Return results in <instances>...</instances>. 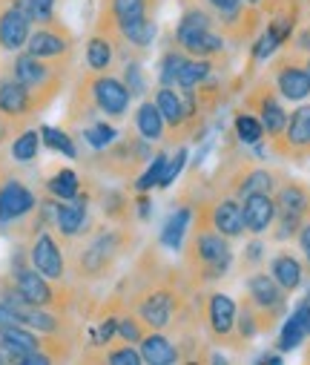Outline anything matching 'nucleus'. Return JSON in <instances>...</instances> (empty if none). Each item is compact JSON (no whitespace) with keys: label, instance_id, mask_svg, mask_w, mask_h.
Returning <instances> with one entry per match:
<instances>
[{"label":"nucleus","instance_id":"f3484780","mask_svg":"<svg viewBox=\"0 0 310 365\" xmlns=\"http://www.w3.org/2000/svg\"><path fill=\"white\" fill-rule=\"evenodd\" d=\"M207 317H210L213 334L224 342L236 334V302L227 294H213L210 305H207Z\"/></svg>","mask_w":310,"mask_h":365},{"label":"nucleus","instance_id":"c85d7f7f","mask_svg":"<svg viewBox=\"0 0 310 365\" xmlns=\"http://www.w3.org/2000/svg\"><path fill=\"white\" fill-rule=\"evenodd\" d=\"M46 190H49V196L58 199V202H72V199L81 196V178H78L75 170H61V173H55V175L46 181Z\"/></svg>","mask_w":310,"mask_h":365},{"label":"nucleus","instance_id":"b1692460","mask_svg":"<svg viewBox=\"0 0 310 365\" xmlns=\"http://www.w3.org/2000/svg\"><path fill=\"white\" fill-rule=\"evenodd\" d=\"M49 75H52V72H49V66H46L41 58L29 55V52H24V55L15 61V78L29 89V93H35V89L46 86Z\"/></svg>","mask_w":310,"mask_h":365},{"label":"nucleus","instance_id":"4be33fe9","mask_svg":"<svg viewBox=\"0 0 310 365\" xmlns=\"http://www.w3.org/2000/svg\"><path fill=\"white\" fill-rule=\"evenodd\" d=\"M270 273H273V279L284 288V294H290V291L301 288V277H304V270H301L299 259H296L293 253H287V250L273 256V262H270Z\"/></svg>","mask_w":310,"mask_h":365},{"label":"nucleus","instance_id":"6ab92c4d","mask_svg":"<svg viewBox=\"0 0 310 365\" xmlns=\"http://www.w3.org/2000/svg\"><path fill=\"white\" fill-rule=\"evenodd\" d=\"M210 227L219 230L227 239H236L244 233V216H242V205L236 199H224L216 202L210 207Z\"/></svg>","mask_w":310,"mask_h":365},{"label":"nucleus","instance_id":"79ce46f5","mask_svg":"<svg viewBox=\"0 0 310 365\" xmlns=\"http://www.w3.org/2000/svg\"><path fill=\"white\" fill-rule=\"evenodd\" d=\"M124 83H127V89H130V96L133 98H141L144 93H147V78H144V69H141V63H127V69H124Z\"/></svg>","mask_w":310,"mask_h":365},{"label":"nucleus","instance_id":"a18cd8bd","mask_svg":"<svg viewBox=\"0 0 310 365\" xmlns=\"http://www.w3.org/2000/svg\"><path fill=\"white\" fill-rule=\"evenodd\" d=\"M279 46H281V43H279V38H276L270 29H264V32L259 35L256 46H253V58H256V61H267Z\"/></svg>","mask_w":310,"mask_h":365},{"label":"nucleus","instance_id":"a878e982","mask_svg":"<svg viewBox=\"0 0 310 365\" xmlns=\"http://www.w3.org/2000/svg\"><path fill=\"white\" fill-rule=\"evenodd\" d=\"M135 130L141 133L144 141H158L164 135V115L155 107V101H144L135 110Z\"/></svg>","mask_w":310,"mask_h":365},{"label":"nucleus","instance_id":"3c124183","mask_svg":"<svg viewBox=\"0 0 310 365\" xmlns=\"http://www.w3.org/2000/svg\"><path fill=\"white\" fill-rule=\"evenodd\" d=\"M299 245H301V253H304V259H307V267H310V210H307V216H304V222H301V227H299Z\"/></svg>","mask_w":310,"mask_h":365},{"label":"nucleus","instance_id":"412c9836","mask_svg":"<svg viewBox=\"0 0 310 365\" xmlns=\"http://www.w3.org/2000/svg\"><path fill=\"white\" fill-rule=\"evenodd\" d=\"M141 362L147 365H172L178 362V348L164 336V334H147L141 336Z\"/></svg>","mask_w":310,"mask_h":365},{"label":"nucleus","instance_id":"de8ad7c7","mask_svg":"<svg viewBox=\"0 0 310 365\" xmlns=\"http://www.w3.org/2000/svg\"><path fill=\"white\" fill-rule=\"evenodd\" d=\"M55 6H58V0H32V21L35 24H49L52 15H55Z\"/></svg>","mask_w":310,"mask_h":365},{"label":"nucleus","instance_id":"72a5a7b5","mask_svg":"<svg viewBox=\"0 0 310 365\" xmlns=\"http://www.w3.org/2000/svg\"><path fill=\"white\" fill-rule=\"evenodd\" d=\"M233 130H236V138L247 147H253L264 138V124L259 121V115H250V113H239L233 121Z\"/></svg>","mask_w":310,"mask_h":365},{"label":"nucleus","instance_id":"e433bc0d","mask_svg":"<svg viewBox=\"0 0 310 365\" xmlns=\"http://www.w3.org/2000/svg\"><path fill=\"white\" fill-rule=\"evenodd\" d=\"M41 144H46V147L55 150V153H63L66 158H78V147H75V141H72L63 130L41 127Z\"/></svg>","mask_w":310,"mask_h":365},{"label":"nucleus","instance_id":"9d476101","mask_svg":"<svg viewBox=\"0 0 310 365\" xmlns=\"http://www.w3.org/2000/svg\"><path fill=\"white\" fill-rule=\"evenodd\" d=\"M138 319L147 325V328H167L170 319H172V308H175V297L164 288H155L150 291L138 305Z\"/></svg>","mask_w":310,"mask_h":365},{"label":"nucleus","instance_id":"4468645a","mask_svg":"<svg viewBox=\"0 0 310 365\" xmlns=\"http://www.w3.org/2000/svg\"><path fill=\"white\" fill-rule=\"evenodd\" d=\"M310 336V294L296 305V311L287 317L279 334V351H293Z\"/></svg>","mask_w":310,"mask_h":365},{"label":"nucleus","instance_id":"13d9d810","mask_svg":"<svg viewBox=\"0 0 310 365\" xmlns=\"http://www.w3.org/2000/svg\"><path fill=\"white\" fill-rule=\"evenodd\" d=\"M4 362H9V359H6V354H4V351H0V365H4Z\"/></svg>","mask_w":310,"mask_h":365},{"label":"nucleus","instance_id":"423d86ee","mask_svg":"<svg viewBox=\"0 0 310 365\" xmlns=\"http://www.w3.org/2000/svg\"><path fill=\"white\" fill-rule=\"evenodd\" d=\"M247 104L259 113V121L264 124V133L279 141V138L284 135V127H287V113L281 110L279 98L273 96V89H270L267 83L256 86L253 93H250V98H247Z\"/></svg>","mask_w":310,"mask_h":365},{"label":"nucleus","instance_id":"5fc2aeb1","mask_svg":"<svg viewBox=\"0 0 310 365\" xmlns=\"http://www.w3.org/2000/svg\"><path fill=\"white\" fill-rule=\"evenodd\" d=\"M296 49L304 52V55H310V26L299 32V38H296Z\"/></svg>","mask_w":310,"mask_h":365},{"label":"nucleus","instance_id":"8fccbe9b","mask_svg":"<svg viewBox=\"0 0 310 365\" xmlns=\"http://www.w3.org/2000/svg\"><path fill=\"white\" fill-rule=\"evenodd\" d=\"M264 259V242L262 239H253L244 245V264H262Z\"/></svg>","mask_w":310,"mask_h":365},{"label":"nucleus","instance_id":"37998d69","mask_svg":"<svg viewBox=\"0 0 310 365\" xmlns=\"http://www.w3.org/2000/svg\"><path fill=\"white\" fill-rule=\"evenodd\" d=\"M184 164H187V150L181 147V150H175V155L172 158H167V167H164V175H161V181H158V187H170L172 181L181 175V170H184Z\"/></svg>","mask_w":310,"mask_h":365},{"label":"nucleus","instance_id":"9b49d317","mask_svg":"<svg viewBox=\"0 0 310 365\" xmlns=\"http://www.w3.org/2000/svg\"><path fill=\"white\" fill-rule=\"evenodd\" d=\"M0 351L9 362H18L29 351H43V339L26 325H4L0 328Z\"/></svg>","mask_w":310,"mask_h":365},{"label":"nucleus","instance_id":"f03ea898","mask_svg":"<svg viewBox=\"0 0 310 365\" xmlns=\"http://www.w3.org/2000/svg\"><path fill=\"white\" fill-rule=\"evenodd\" d=\"M89 93H92V104H95L103 115H113V118L124 115L127 107H130V101H133L127 83L118 81V78H113V75H98V78H92Z\"/></svg>","mask_w":310,"mask_h":365},{"label":"nucleus","instance_id":"c756f323","mask_svg":"<svg viewBox=\"0 0 310 365\" xmlns=\"http://www.w3.org/2000/svg\"><path fill=\"white\" fill-rule=\"evenodd\" d=\"M86 63H89V69H95V72H103V69H110V63H113V58H115V46H113V41L110 38H103V35H95V38H89V43H86Z\"/></svg>","mask_w":310,"mask_h":365},{"label":"nucleus","instance_id":"393cba45","mask_svg":"<svg viewBox=\"0 0 310 365\" xmlns=\"http://www.w3.org/2000/svg\"><path fill=\"white\" fill-rule=\"evenodd\" d=\"M276 187H279V181H276V175L270 173V170H264V167H256V170H247L236 185H233V193L236 196H250V193H276Z\"/></svg>","mask_w":310,"mask_h":365},{"label":"nucleus","instance_id":"a19ab883","mask_svg":"<svg viewBox=\"0 0 310 365\" xmlns=\"http://www.w3.org/2000/svg\"><path fill=\"white\" fill-rule=\"evenodd\" d=\"M301 216H293V213H276V219H273V239L276 242H287L290 236H296L299 233V227H301Z\"/></svg>","mask_w":310,"mask_h":365},{"label":"nucleus","instance_id":"2eb2a0df","mask_svg":"<svg viewBox=\"0 0 310 365\" xmlns=\"http://www.w3.org/2000/svg\"><path fill=\"white\" fill-rule=\"evenodd\" d=\"M32 93L18 81V78H4L0 81V115L6 118H21L32 110Z\"/></svg>","mask_w":310,"mask_h":365},{"label":"nucleus","instance_id":"2f4dec72","mask_svg":"<svg viewBox=\"0 0 310 365\" xmlns=\"http://www.w3.org/2000/svg\"><path fill=\"white\" fill-rule=\"evenodd\" d=\"M210 81V63L207 58H195V61H184L178 78H175V86L178 89H198Z\"/></svg>","mask_w":310,"mask_h":365},{"label":"nucleus","instance_id":"c9c22d12","mask_svg":"<svg viewBox=\"0 0 310 365\" xmlns=\"http://www.w3.org/2000/svg\"><path fill=\"white\" fill-rule=\"evenodd\" d=\"M150 0H110V12L115 18V24H130L147 15Z\"/></svg>","mask_w":310,"mask_h":365},{"label":"nucleus","instance_id":"7ed1b4c3","mask_svg":"<svg viewBox=\"0 0 310 365\" xmlns=\"http://www.w3.org/2000/svg\"><path fill=\"white\" fill-rule=\"evenodd\" d=\"M38 199L29 185H24L21 178H6L0 185V225H12L21 222L35 210Z\"/></svg>","mask_w":310,"mask_h":365},{"label":"nucleus","instance_id":"f8f14e48","mask_svg":"<svg viewBox=\"0 0 310 365\" xmlns=\"http://www.w3.org/2000/svg\"><path fill=\"white\" fill-rule=\"evenodd\" d=\"M29 29H32V21L24 12H18L15 6L0 12V46L6 52H18L21 46H26V41L32 35Z\"/></svg>","mask_w":310,"mask_h":365},{"label":"nucleus","instance_id":"09e8293b","mask_svg":"<svg viewBox=\"0 0 310 365\" xmlns=\"http://www.w3.org/2000/svg\"><path fill=\"white\" fill-rule=\"evenodd\" d=\"M115 334H118V319H107V322H100V325L92 331V342H95V345H107Z\"/></svg>","mask_w":310,"mask_h":365},{"label":"nucleus","instance_id":"603ef678","mask_svg":"<svg viewBox=\"0 0 310 365\" xmlns=\"http://www.w3.org/2000/svg\"><path fill=\"white\" fill-rule=\"evenodd\" d=\"M4 325H24V322H21L15 308H9L4 299H0V328H4Z\"/></svg>","mask_w":310,"mask_h":365},{"label":"nucleus","instance_id":"6e6552de","mask_svg":"<svg viewBox=\"0 0 310 365\" xmlns=\"http://www.w3.org/2000/svg\"><path fill=\"white\" fill-rule=\"evenodd\" d=\"M15 288L21 291V297L29 302V305H38V308H49L55 302V291L52 285L46 282V277L35 267H15Z\"/></svg>","mask_w":310,"mask_h":365},{"label":"nucleus","instance_id":"bb28decb","mask_svg":"<svg viewBox=\"0 0 310 365\" xmlns=\"http://www.w3.org/2000/svg\"><path fill=\"white\" fill-rule=\"evenodd\" d=\"M192 219V210L190 207H178L170 213L164 230H161V245H167L170 250H181L184 247V236H187V225Z\"/></svg>","mask_w":310,"mask_h":365},{"label":"nucleus","instance_id":"c03bdc74","mask_svg":"<svg viewBox=\"0 0 310 365\" xmlns=\"http://www.w3.org/2000/svg\"><path fill=\"white\" fill-rule=\"evenodd\" d=\"M107 362H110V365H138V362H141V351H138L133 342H127V345H121V348H113V351L107 354Z\"/></svg>","mask_w":310,"mask_h":365},{"label":"nucleus","instance_id":"aec40b11","mask_svg":"<svg viewBox=\"0 0 310 365\" xmlns=\"http://www.w3.org/2000/svg\"><path fill=\"white\" fill-rule=\"evenodd\" d=\"M276 213H293V216H307L310 210V190L299 181H284L276 187Z\"/></svg>","mask_w":310,"mask_h":365},{"label":"nucleus","instance_id":"ddd939ff","mask_svg":"<svg viewBox=\"0 0 310 365\" xmlns=\"http://www.w3.org/2000/svg\"><path fill=\"white\" fill-rule=\"evenodd\" d=\"M242 216H244V230L264 233L273 225V219H276V202H273V196H267V193H250V196H244Z\"/></svg>","mask_w":310,"mask_h":365},{"label":"nucleus","instance_id":"5701e85b","mask_svg":"<svg viewBox=\"0 0 310 365\" xmlns=\"http://www.w3.org/2000/svg\"><path fill=\"white\" fill-rule=\"evenodd\" d=\"M86 225V199H72V202H63L58 205V216H55V227L61 230V236L72 239L83 230Z\"/></svg>","mask_w":310,"mask_h":365},{"label":"nucleus","instance_id":"bf43d9fd","mask_svg":"<svg viewBox=\"0 0 310 365\" xmlns=\"http://www.w3.org/2000/svg\"><path fill=\"white\" fill-rule=\"evenodd\" d=\"M304 69H307V75H310V55H307V61H304Z\"/></svg>","mask_w":310,"mask_h":365},{"label":"nucleus","instance_id":"49530a36","mask_svg":"<svg viewBox=\"0 0 310 365\" xmlns=\"http://www.w3.org/2000/svg\"><path fill=\"white\" fill-rule=\"evenodd\" d=\"M118 336L124 342H141L144 331H141V322L135 317H127V319H118Z\"/></svg>","mask_w":310,"mask_h":365},{"label":"nucleus","instance_id":"58836bf2","mask_svg":"<svg viewBox=\"0 0 310 365\" xmlns=\"http://www.w3.org/2000/svg\"><path fill=\"white\" fill-rule=\"evenodd\" d=\"M115 127H110L107 121H95V124H89L86 130H83V138H86V144L92 147V150H107L113 141H115Z\"/></svg>","mask_w":310,"mask_h":365},{"label":"nucleus","instance_id":"4c0bfd02","mask_svg":"<svg viewBox=\"0 0 310 365\" xmlns=\"http://www.w3.org/2000/svg\"><path fill=\"white\" fill-rule=\"evenodd\" d=\"M164 167H167V153H158V155L147 164L144 175H138L135 190H138V193H150L153 187H158V181H161V175H164Z\"/></svg>","mask_w":310,"mask_h":365},{"label":"nucleus","instance_id":"1a4fd4ad","mask_svg":"<svg viewBox=\"0 0 310 365\" xmlns=\"http://www.w3.org/2000/svg\"><path fill=\"white\" fill-rule=\"evenodd\" d=\"M118 253V233H100L89 242V247L81 256V270L86 277H100L110 267V262Z\"/></svg>","mask_w":310,"mask_h":365},{"label":"nucleus","instance_id":"4d7b16f0","mask_svg":"<svg viewBox=\"0 0 310 365\" xmlns=\"http://www.w3.org/2000/svg\"><path fill=\"white\" fill-rule=\"evenodd\" d=\"M6 135H9V127H6V121H0V144L6 141Z\"/></svg>","mask_w":310,"mask_h":365},{"label":"nucleus","instance_id":"a211bd4d","mask_svg":"<svg viewBox=\"0 0 310 365\" xmlns=\"http://www.w3.org/2000/svg\"><path fill=\"white\" fill-rule=\"evenodd\" d=\"M26 52L35 55V58H41V61H52V58H61V55L69 52V38L63 32H58V29L43 26V29H38V32L29 35Z\"/></svg>","mask_w":310,"mask_h":365},{"label":"nucleus","instance_id":"cd10ccee","mask_svg":"<svg viewBox=\"0 0 310 365\" xmlns=\"http://www.w3.org/2000/svg\"><path fill=\"white\" fill-rule=\"evenodd\" d=\"M118 32H121V38L127 41V43H133V46H138V49H144V46H150L153 41H155V35H158V26H155V21L153 18H138V21H130V24H118Z\"/></svg>","mask_w":310,"mask_h":365},{"label":"nucleus","instance_id":"0eeeda50","mask_svg":"<svg viewBox=\"0 0 310 365\" xmlns=\"http://www.w3.org/2000/svg\"><path fill=\"white\" fill-rule=\"evenodd\" d=\"M29 259H32V267L41 270L46 279H52V282H61L63 279V270H66L63 253H61V247H58V242H55V236L49 230H41L35 236L32 250H29Z\"/></svg>","mask_w":310,"mask_h":365},{"label":"nucleus","instance_id":"473e14b6","mask_svg":"<svg viewBox=\"0 0 310 365\" xmlns=\"http://www.w3.org/2000/svg\"><path fill=\"white\" fill-rule=\"evenodd\" d=\"M181 49L190 52V55H195V58H213V55H219L224 49V38L216 35L213 29H207V32L190 38L187 43H181Z\"/></svg>","mask_w":310,"mask_h":365},{"label":"nucleus","instance_id":"864d4df0","mask_svg":"<svg viewBox=\"0 0 310 365\" xmlns=\"http://www.w3.org/2000/svg\"><path fill=\"white\" fill-rule=\"evenodd\" d=\"M135 205H138V216H141V219H150V216H153V202L147 199V193H138Z\"/></svg>","mask_w":310,"mask_h":365},{"label":"nucleus","instance_id":"7c9ffc66","mask_svg":"<svg viewBox=\"0 0 310 365\" xmlns=\"http://www.w3.org/2000/svg\"><path fill=\"white\" fill-rule=\"evenodd\" d=\"M207 29H213V18L207 15L204 9H190V12L178 21L175 41H178V46H181V43H187L190 38H195V35H201V32H207Z\"/></svg>","mask_w":310,"mask_h":365},{"label":"nucleus","instance_id":"052dcab7","mask_svg":"<svg viewBox=\"0 0 310 365\" xmlns=\"http://www.w3.org/2000/svg\"><path fill=\"white\" fill-rule=\"evenodd\" d=\"M0 185H4V181H0Z\"/></svg>","mask_w":310,"mask_h":365},{"label":"nucleus","instance_id":"39448f33","mask_svg":"<svg viewBox=\"0 0 310 365\" xmlns=\"http://www.w3.org/2000/svg\"><path fill=\"white\" fill-rule=\"evenodd\" d=\"M247 297H250V302H253L259 311H264L273 322L284 314V305H287L284 288L273 279V273H270V277H267V273H253V277L247 279Z\"/></svg>","mask_w":310,"mask_h":365},{"label":"nucleus","instance_id":"20e7f679","mask_svg":"<svg viewBox=\"0 0 310 365\" xmlns=\"http://www.w3.org/2000/svg\"><path fill=\"white\" fill-rule=\"evenodd\" d=\"M273 75H276V86H279L281 98L296 101V104H301L304 98H310V75H307L304 63L296 55L293 58H281L276 63Z\"/></svg>","mask_w":310,"mask_h":365},{"label":"nucleus","instance_id":"6e6d98bb","mask_svg":"<svg viewBox=\"0 0 310 365\" xmlns=\"http://www.w3.org/2000/svg\"><path fill=\"white\" fill-rule=\"evenodd\" d=\"M256 362H262V365H264V362H270V365H279V362H281V356H279V354H262Z\"/></svg>","mask_w":310,"mask_h":365},{"label":"nucleus","instance_id":"ea45409f","mask_svg":"<svg viewBox=\"0 0 310 365\" xmlns=\"http://www.w3.org/2000/svg\"><path fill=\"white\" fill-rule=\"evenodd\" d=\"M184 61H187V58H184L181 52H167L164 61H161V66H158V83H161V86H175V78H178Z\"/></svg>","mask_w":310,"mask_h":365},{"label":"nucleus","instance_id":"f704fd0d","mask_svg":"<svg viewBox=\"0 0 310 365\" xmlns=\"http://www.w3.org/2000/svg\"><path fill=\"white\" fill-rule=\"evenodd\" d=\"M38 150H41V133L38 130H26L15 138L12 144V158L21 161V164H29L38 158Z\"/></svg>","mask_w":310,"mask_h":365},{"label":"nucleus","instance_id":"dca6fc26","mask_svg":"<svg viewBox=\"0 0 310 365\" xmlns=\"http://www.w3.org/2000/svg\"><path fill=\"white\" fill-rule=\"evenodd\" d=\"M284 153L290 155H301L310 150V104H299V110L293 115H287V127H284Z\"/></svg>","mask_w":310,"mask_h":365},{"label":"nucleus","instance_id":"f257e3e1","mask_svg":"<svg viewBox=\"0 0 310 365\" xmlns=\"http://www.w3.org/2000/svg\"><path fill=\"white\" fill-rule=\"evenodd\" d=\"M190 259L198 262L201 273L207 279H219L230 270L233 264V250H230V242L227 236H222L219 230L213 227H204L192 236V245H190Z\"/></svg>","mask_w":310,"mask_h":365}]
</instances>
